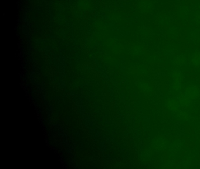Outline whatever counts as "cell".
<instances>
[{
  "instance_id": "6da1fadb",
  "label": "cell",
  "mask_w": 200,
  "mask_h": 169,
  "mask_svg": "<svg viewBox=\"0 0 200 169\" xmlns=\"http://www.w3.org/2000/svg\"><path fill=\"white\" fill-rule=\"evenodd\" d=\"M89 134H90L91 136L95 140H98V138H99L100 135V132L96 129L91 130L89 131Z\"/></svg>"
},
{
  "instance_id": "7a4b0ae2",
  "label": "cell",
  "mask_w": 200,
  "mask_h": 169,
  "mask_svg": "<svg viewBox=\"0 0 200 169\" xmlns=\"http://www.w3.org/2000/svg\"><path fill=\"white\" fill-rule=\"evenodd\" d=\"M84 123H85L86 126H87V128H91L92 126V123L90 117L87 116L85 117L84 119Z\"/></svg>"
},
{
  "instance_id": "3957f363",
  "label": "cell",
  "mask_w": 200,
  "mask_h": 169,
  "mask_svg": "<svg viewBox=\"0 0 200 169\" xmlns=\"http://www.w3.org/2000/svg\"><path fill=\"white\" fill-rule=\"evenodd\" d=\"M99 149L101 152H106V147L105 145V143L104 142H100Z\"/></svg>"
},
{
  "instance_id": "277c9868",
  "label": "cell",
  "mask_w": 200,
  "mask_h": 169,
  "mask_svg": "<svg viewBox=\"0 0 200 169\" xmlns=\"http://www.w3.org/2000/svg\"><path fill=\"white\" fill-rule=\"evenodd\" d=\"M80 102H82V100L81 99H77V100L76 101V102H77V103H78L79 105H80L81 103H80Z\"/></svg>"
}]
</instances>
